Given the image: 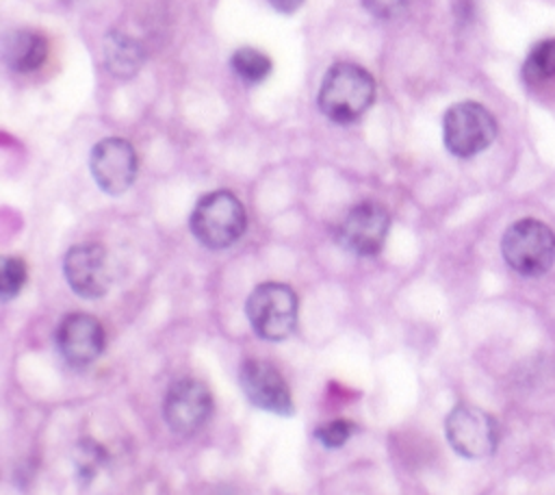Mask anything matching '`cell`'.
Instances as JSON below:
<instances>
[{"label": "cell", "mask_w": 555, "mask_h": 495, "mask_svg": "<svg viewBox=\"0 0 555 495\" xmlns=\"http://www.w3.org/2000/svg\"><path fill=\"white\" fill-rule=\"evenodd\" d=\"M375 100V80L373 76L356 63H336L332 65L319 89V109L321 113L336 122L349 124L366 113Z\"/></svg>", "instance_id": "6da1fadb"}, {"label": "cell", "mask_w": 555, "mask_h": 495, "mask_svg": "<svg viewBox=\"0 0 555 495\" xmlns=\"http://www.w3.org/2000/svg\"><path fill=\"white\" fill-rule=\"evenodd\" d=\"M245 226V206L232 191L225 189L202 195L189 217L193 237L210 250H223L236 243L243 237Z\"/></svg>", "instance_id": "7a4b0ae2"}, {"label": "cell", "mask_w": 555, "mask_h": 495, "mask_svg": "<svg viewBox=\"0 0 555 495\" xmlns=\"http://www.w3.org/2000/svg\"><path fill=\"white\" fill-rule=\"evenodd\" d=\"M501 252L516 274L542 276L555 261V232L540 219H518L505 230Z\"/></svg>", "instance_id": "3957f363"}, {"label": "cell", "mask_w": 555, "mask_h": 495, "mask_svg": "<svg viewBox=\"0 0 555 495\" xmlns=\"http://www.w3.org/2000/svg\"><path fill=\"white\" fill-rule=\"evenodd\" d=\"M297 295L288 284L262 282L245 304L249 326L260 339L284 341L297 326Z\"/></svg>", "instance_id": "277c9868"}, {"label": "cell", "mask_w": 555, "mask_h": 495, "mask_svg": "<svg viewBox=\"0 0 555 495\" xmlns=\"http://www.w3.org/2000/svg\"><path fill=\"white\" fill-rule=\"evenodd\" d=\"M442 137L453 156L468 158L494 141L496 122L486 106L477 102H457L444 113Z\"/></svg>", "instance_id": "5b68a950"}, {"label": "cell", "mask_w": 555, "mask_h": 495, "mask_svg": "<svg viewBox=\"0 0 555 495\" xmlns=\"http://www.w3.org/2000/svg\"><path fill=\"white\" fill-rule=\"evenodd\" d=\"M444 434L460 456L479 460L494 454L499 443V423L483 408L460 404L447 415Z\"/></svg>", "instance_id": "8992f818"}, {"label": "cell", "mask_w": 555, "mask_h": 495, "mask_svg": "<svg viewBox=\"0 0 555 495\" xmlns=\"http://www.w3.org/2000/svg\"><path fill=\"white\" fill-rule=\"evenodd\" d=\"M390 228L388 211L377 202L351 206L336 228L338 243L356 256H373L384 248Z\"/></svg>", "instance_id": "52a82bcc"}, {"label": "cell", "mask_w": 555, "mask_h": 495, "mask_svg": "<svg viewBox=\"0 0 555 495\" xmlns=\"http://www.w3.org/2000/svg\"><path fill=\"white\" fill-rule=\"evenodd\" d=\"M212 412V395L202 380L180 378L176 380L163 402V417L167 426L182 434H195L208 421Z\"/></svg>", "instance_id": "ba28073f"}, {"label": "cell", "mask_w": 555, "mask_h": 495, "mask_svg": "<svg viewBox=\"0 0 555 495\" xmlns=\"http://www.w3.org/2000/svg\"><path fill=\"white\" fill-rule=\"evenodd\" d=\"M89 169L104 193L119 195L128 191L137 178V152L126 139L106 137L93 145L89 154Z\"/></svg>", "instance_id": "9c48e42d"}, {"label": "cell", "mask_w": 555, "mask_h": 495, "mask_svg": "<svg viewBox=\"0 0 555 495\" xmlns=\"http://www.w3.org/2000/svg\"><path fill=\"white\" fill-rule=\"evenodd\" d=\"M238 382L245 397L260 410L291 417L295 412L291 389L284 376L267 360L247 358L241 363Z\"/></svg>", "instance_id": "30bf717a"}, {"label": "cell", "mask_w": 555, "mask_h": 495, "mask_svg": "<svg viewBox=\"0 0 555 495\" xmlns=\"http://www.w3.org/2000/svg\"><path fill=\"white\" fill-rule=\"evenodd\" d=\"M63 274L76 295L85 300L102 297L111 287L108 254L100 243L74 245L63 258Z\"/></svg>", "instance_id": "8fae6325"}, {"label": "cell", "mask_w": 555, "mask_h": 495, "mask_svg": "<svg viewBox=\"0 0 555 495\" xmlns=\"http://www.w3.org/2000/svg\"><path fill=\"white\" fill-rule=\"evenodd\" d=\"M56 350L63 360L72 367H87L100 358L104 352V328L87 313L65 315L54 334Z\"/></svg>", "instance_id": "7c38bea8"}, {"label": "cell", "mask_w": 555, "mask_h": 495, "mask_svg": "<svg viewBox=\"0 0 555 495\" xmlns=\"http://www.w3.org/2000/svg\"><path fill=\"white\" fill-rule=\"evenodd\" d=\"M2 56L13 72H33L48 56V39L37 30H15L4 37Z\"/></svg>", "instance_id": "4fadbf2b"}, {"label": "cell", "mask_w": 555, "mask_h": 495, "mask_svg": "<svg viewBox=\"0 0 555 495\" xmlns=\"http://www.w3.org/2000/svg\"><path fill=\"white\" fill-rule=\"evenodd\" d=\"M104 65L117 78H130L141 69L143 48L137 39L124 33H108L104 39Z\"/></svg>", "instance_id": "5bb4252c"}, {"label": "cell", "mask_w": 555, "mask_h": 495, "mask_svg": "<svg viewBox=\"0 0 555 495\" xmlns=\"http://www.w3.org/2000/svg\"><path fill=\"white\" fill-rule=\"evenodd\" d=\"M230 65H232L234 74H236L241 80L251 82V85L264 80V78L269 76V72H271V59H269L264 52H260V50H256V48H249V46L238 48V50L232 54Z\"/></svg>", "instance_id": "9a60e30c"}, {"label": "cell", "mask_w": 555, "mask_h": 495, "mask_svg": "<svg viewBox=\"0 0 555 495\" xmlns=\"http://www.w3.org/2000/svg\"><path fill=\"white\" fill-rule=\"evenodd\" d=\"M522 72H525L527 85H542L555 78V39H548L535 46L529 52Z\"/></svg>", "instance_id": "2e32d148"}, {"label": "cell", "mask_w": 555, "mask_h": 495, "mask_svg": "<svg viewBox=\"0 0 555 495\" xmlns=\"http://www.w3.org/2000/svg\"><path fill=\"white\" fill-rule=\"evenodd\" d=\"M104 462H106V452L98 441L82 439L74 447V465L82 482H89L104 467Z\"/></svg>", "instance_id": "e0dca14e"}, {"label": "cell", "mask_w": 555, "mask_h": 495, "mask_svg": "<svg viewBox=\"0 0 555 495\" xmlns=\"http://www.w3.org/2000/svg\"><path fill=\"white\" fill-rule=\"evenodd\" d=\"M26 282V263L20 256H4L0 261V297L7 302L15 297Z\"/></svg>", "instance_id": "ac0fdd59"}, {"label": "cell", "mask_w": 555, "mask_h": 495, "mask_svg": "<svg viewBox=\"0 0 555 495\" xmlns=\"http://www.w3.org/2000/svg\"><path fill=\"white\" fill-rule=\"evenodd\" d=\"M358 432V426L353 421L347 419H336V421H327L323 426H319L312 436L323 445V447H343L353 434Z\"/></svg>", "instance_id": "d6986e66"}, {"label": "cell", "mask_w": 555, "mask_h": 495, "mask_svg": "<svg viewBox=\"0 0 555 495\" xmlns=\"http://www.w3.org/2000/svg\"><path fill=\"white\" fill-rule=\"evenodd\" d=\"M405 2H408V0H362L364 9H366L371 15L384 17V20L395 17L397 13H401L403 7H405Z\"/></svg>", "instance_id": "ffe728a7"}, {"label": "cell", "mask_w": 555, "mask_h": 495, "mask_svg": "<svg viewBox=\"0 0 555 495\" xmlns=\"http://www.w3.org/2000/svg\"><path fill=\"white\" fill-rule=\"evenodd\" d=\"M267 2L280 13H295L304 4V0H267Z\"/></svg>", "instance_id": "44dd1931"}, {"label": "cell", "mask_w": 555, "mask_h": 495, "mask_svg": "<svg viewBox=\"0 0 555 495\" xmlns=\"http://www.w3.org/2000/svg\"><path fill=\"white\" fill-rule=\"evenodd\" d=\"M215 495H225V493H215Z\"/></svg>", "instance_id": "7402d4cb"}]
</instances>
